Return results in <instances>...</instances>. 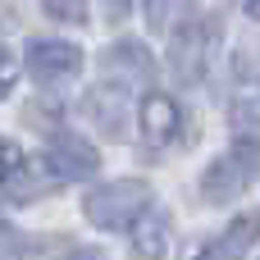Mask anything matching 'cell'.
Returning a JSON list of instances; mask_svg holds the SVG:
<instances>
[{
  "label": "cell",
  "instance_id": "6da1fadb",
  "mask_svg": "<svg viewBox=\"0 0 260 260\" xmlns=\"http://www.w3.org/2000/svg\"><path fill=\"white\" fill-rule=\"evenodd\" d=\"M219 46V18H187L169 37V69L178 82H201Z\"/></svg>",
  "mask_w": 260,
  "mask_h": 260
},
{
  "label": "cell",
  "instance_id": "7a4b0ae2",
  "mask_svg": "<svg viewBox=\"0 0 260 260\" xmlns=\"http://www.w3.org/2000/svg\"><path fill=\"white\" fill-rule=\"evenodd\" d=\"M146 210H151V187L137 183V178L105 183L87 197V219L96 229H133Z\"/></svg>",
  "mask_w": 260,
  "mask_h": 260
},
{
  "label": "cell",
  "instance_id": "3957f363",
  "mask_svg": "<svg viewBox=\"0 0 260 260\" xmlns=\"http://www.w3.org/2000/svg\"><path fill=\"white\" fill-rule=\"evenodd\" d=\"M151 73H155V59L142 41H119L101 55V78L114 91H133V82H151Z\"/></svg>",
  "mask_w": 260,
  "mask_h": 260
},
{
  "label": "cell",
  "instance_id": "277c9868",
  "mask_svg": "<svg viewBox=\"0 0 260 260\" xmlns=\"http://www.w3.org/2000/svg\"><path fill=\"white\" fill-rule=\"evenodd\" d=\"M82 69V50L73 41H32L27 46V73L41 87H59L69 78H78Z\"/></svg>",
  "mask_w": 260,
  "mask_h": 260
},
{
  "label": "cell",
  "instance_id": "5b68a950",
  "mask_svg": "<svg viewBox=\"0 0 260 260\" xmlns=\"http://www.w3.org/2000/svg\"><path fill=\"white\" fill-rule=\"evenodd\" d=\"M247 187H251V155H247V151H229V155L210 160V169L201 174V192H206V201H215V206L238 201Z\"/></svg>",
  "mask_w": 260,
  "mask_h": 260
},
{
  "label": "cell",
  "instance_id": "8992f818",
  "mask_svg": "<svg viewBox=\"0 0 260 260\" xmlns=\"http://www.w3.org/2000/svg\"><path fill=\"white\" fill-rule=\"evenodd\" d=\"M46 165L55 169L59 183H82L101 169V155L91 142H82L78 133H55L50 137V151H46Z\"/></svg>",
  "mask_w": 260,
  "mask_h": 260
},
{
  "label": "cell",
  "instance_id": "52a82bcc",
  "mask_svg": "<svg viewBox=\"0 0 260 260\" xmlns=\"http://www.w3.org/2000/svg\"><path fill=\"white\" fill-rule=\"evenodd\" d=\"M82 119H91L105 137H128V96L114 87H91L82 96Z\"/></svg>",
  "mask_w": 260,
  "mask_h": 260
},
{
  "label": "cell",
  "instance_id": "ba28073f",
  "mask_svg": "<svg viewBox=\"0 0 260 260\" xmlns=\"http://www.w3.org/2000/svg\"><path fill=\"white\" fill-rule=\"evenodd\" d=\"M137 119H142L146 142H155V146H169V142L183 133V110H178V101H174V96H160V91L142 101Z\"/></svg>",
  "mask_w": 260,
  "mask_h": 260
},
{
  "label": "cell",
  "instance_id": "9c48e42d",
  "mask_svg": "<svg viewBox=\"0 0 260 260\" xmlns=\"http://www.w3.org/2000/svg\"><path fill=\"white\" fill-rule=\"evenodd\" d=\"M256 238H260V215L247 210V215H238V219H233V224H229L197 260H242L251 247H256Z\"/></svg>",
  "mask_w": 260,
  "mask_h": 260
},
{
  "label": "cell",
  "instance_id": "30bf717a",
  "mask_svg": "<svg viewBox=\"0 0 260 260\" xmlns=\"http://www.w3.org/2000/svg\"><path fill=\"white\" fill-rule=\"evenodd\" d=\"M128 251H133V260H165V251H169V215L151 206V210L133 224Z\"/></svg>",
  "mask_w": 260,
  "mask_h": 260
},
{
  "label": "cell",
  "instance_id": "8fae6325",
  "mask_svg": "<svg viewBox=\"0 0 260 260\" xmlns=\"http://www.w3.org/2000/svg\"><path fill=\"white\" fill-rule=\"evenodd\" d=\"M55 183H59V178H55V169H50L46 160H32V155H27V160L18 165V174L5 183V192H9L14 201H37V197H46Z\"/></svg>",
  "mask_w": 260,
  "mask_h": 260
},
{
  "label": "cell",
  "instance_id": "7c38bea8",
  "mask_svg": "<svg viewBox=\"0 0 260 260\" xmlns=\"http://www.w3.org/2000/svg\"><path fill=\"white\" fill-rule=\"evenodd\" d=\"M229 123H233L238 146H260V101H233Z\"/></svg>",
  "mask_w": 260,
  "mask_h": 260
},
{
  "label": "cell",
  "instance_id": "4fadbf2b",
  "mask_svg": "<svg viewBox=\"0 0 260 260\" xmlns=\"http://www.w3.org/2000/svg\"><path fill=\"white\" fill-rule=\"evenodd\" d=\"M187 9H192V0H146V23L155 32H178Z\"/></svg>",
  "mask_w": 260,
  "mask_h": 260
},
{
  "label": "cell",
  "instance_id": "5bb4252c",
  "mask_svg": "<svg viewBox=\"0 0 260 260\" xmlns=\"http://www.w3.org/2000/svg\"><path fill=\"white\" fill-rule=\"evenodd\" d=\"M46 14L59 23H87V0H46Z\"/></svg>",
  "mask_w": 260,
  "mask_h": 260
},
{
  "label": "cell",
  "instance_id": "9a60e30c",
  "mask_svg": "<svg viewBox=\"0 0 260 260\" xmlns=\"http://www.w3.org/2000/svg\"><path fill=\"white\" fill-rule=\"evenodd\" d=\"M23 160H27V155H23L14 142H5V137H0V183H9V178L18 174V165H23Z\"/></svg>",
  "mask_w": 260,
  "mask_h": 260
},
{
  "label": "cell",
  "instance_id": "2e32d148",
  "mask_svg": "<svg viewBox=\"0 0 260 260\" xmlns=\"http://www.w3.org/2000/svg\"><path fill=\"white\" fill-rule=\"evenodd\" d=\"M14 78H18V64H14V59H9V55L0 50V96H5V91L14 87Z\"/></svg>",
  "mask_w": 260,
  "mask_h": 260
},
{
  "label": "cell",
  "instance_id": "e0dca14e",
  "mask_svg": "<svg viewBox=\"0 0 260 260\" xmlns=\"http://www.w3.org/2000/svg\"><path fill=\"white\" fill-rule=\"evenodd\" d=\"M128 9H133V0H105V18H110V23H123Z\"/></svg>",
  "mask_w": 260,
  "mask_h": 260
},
{
  "label": "cell",
  "instance_id": "ac0fdd59",
  "mask_svg": "<svg viewBox=\"0 0 260 260\" xmlns=\"http://www.w3.org/2000/svg\"><path fill=\"white\" fill-rule=\"evenodd\" d=\"M14 251H18V238H14V233H9V229L0 224V260H9Z\"/></svg>",
  "mask_w": 260,
  "mask_h": 260
},
{
  "label": "cell",
  "instance_id": "d6986e66",
  "mask_svg": "<svg viewBox=\"0 0 260 260\" xmlns=\"http://www.w3.org/2000/svg\"><path fill=\"white\" fill-rule=\"evenodd\" d=\"M69 260H105V256H101V251H91V247H78Z\"/></svg>",
  "mask_w": 260,
  "mask_h": 260
},
{
  "label": "cell",
  "instance_id": "ffe728a7",
  "mask_svg": "<svg viewBox=\"0 0 260 260\" xmlns=\"http://www.w3.org/2000/svg\"><path fill=\"white\" fill-rule=\"evenodd\" d=\"M242 9H247V14H251V18L260 23V0H242Z\"/></svg>",
  "mask_w": 260,
  "mask_h": 260
}]
</instances>
